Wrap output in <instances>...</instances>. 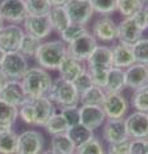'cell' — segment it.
Wrapping results in <instances>:
<instances>
[{
	"label": "cell",
	"mask_w": 148,
	"mask_h": 154,
	"mask_svg": "<svg viewBox=\"0 0 148 154\" xmlns=\"http://www.w3.org/2000/svg\"><path fill=\"white\" fill-rule=\"evenodd\" d=\"M72 154H76V152H75V153H72Z\"/></svg>",
	"instance_id": "obj_55"
},
{
	"label": "cell",
	"mask_w": 148,
	"mask_h": 154,
	"mask_svg": "<svg viewBox=\"0 0 148 154\" xmlns=\"http://www.w3.org/2000/svg\"><path fill=\"white\" fill-rule=\"evenodd\" d=\"M107 154H109V153H107Z\"/></svg>",
	"instance_id": "obj_56"
},
{
	"label": "cell",
	"mask_w": 148,
	"mask_h": 154,
	"mask_svg": "<svg viewBox=\"0 0 148 154\" xmlns=\"http://www.w3.org/2000/svg\"><path fill=\"white\" fill-rule=\"evenodd\" d=\"M85 32H88V28L85 26L81 25H75V23H71V25L63 30L59 33V40H62L66 45H68L70 42H72L74 40H76L77 37H80L81 35H84Z\"/></svg>",
	"instance_id": "obj_34"
},
{
	"label": "cell",
	"mask_w": 148,
	"mask_h": 154,
	"mask_svg": "<svg viewBox=\"0 0 148 154\" xmlns=\"http://www.w3.org/2000/svg\"><path fill=\"white\" fill-rule=\"evenodd\" d=\"M130 154H146L144 139H130Z\"/></svg>",
	"instance_id": "obj_44"
},
{
	"label": "cell",
	"mask_w": 148,
	"mask_h": 154,
	"mask_svg": "<svg viewBox=\"0 0 148 154\" xmlns=\"http://www.w3.org/2000/svg\"><path fill=\"white\" fill-rule=\"evenodd\" d=\"M112 67V50L106 45H98L87 60L88 71H108Z\"/></svg>",
	"instance_id": "obj_14"
},
{
	"label": "cell",
	"mask_w": 148,
	"mask_h": 154,
	"mask_svg": "<svg viewBox=\"0 0 148 154\" xmlns=\"http://www.w3.org/2000/svg\"><path fill=\"white\" fill-rule=\"evenodd\" d=\"M131 105L135 108V110L148 113V85L133 93Z\"/></svg>",
	"instance_id": "obj_36"
},
{
	"label": "cell",
	"mask_w": 148,
	"mask_h": 154,
	"mask_svg": "<svg viewBox=\"0 0 148 154\" xmlns=\"http://www.w3.org/2000/svg\"><path fill=\"white\" fill-rule=\"evenodd\" d=\"M131 48H133V54H134L135 58V63L148 66V38L142 37Z\"/></svg>",
	"instance_id": "obj_38"
},
{
	"label": "cell",
	"mask_w": 148,
	"mask_h": 154,
	"mask_svg": "<svg viewBox=\"0 0 148 154\" xmlns=\"http://www.w3.org/2000/svg\"><path fill=\"white\" fill-rule=\"evenodd\" d=\"M106 119V113L99 105H81L80 107V123L92 131L102 127Z\"/></svg>",
	"instance_id": "obj_17"
},
{
	"label": "cell",
	"mask_w": 148,
	"mask_h": 154,
	"mask_svg": "<svg viewBox=\"0 0 148 154\" xmlns=\"http://www.w3.org/2000/svg\"><path fill=\"white\" fill-rule=\"evenodd\" d=\"M102 108L107 119H121L128 113L129 103L121 93H106Z\"/></svg>",
	"instance_id": "obj_8"
},
{
	"label": "cell",
	"mask_w": 148,
	"mask_h": 154,
	"mask_svg": "<svg viewBox=\"0 0 148 154\" xmlns=\"http://www.w3.org/2000/svg\"><path fill=\"white\" fill-rule=\"evenodd\" d=\"M74 85H75V88H76V91L79 93V95L81 96L84 93H87V91L90 89V88H93V82H92V79H90V75H89V72L87 69V72L85 73H83L80 77H77L75 81H74Z\"/></svg>",
	"instance_id": "obj_41"
},
{
	"label": "cell",
	"mask_w": 148,
	"mask_h": 154,
	"mask_svg": "<svg viewBox=\"0 0 148 154\" xmlns=\"http://www.w3.org/2000/svg\"><path fill=\"white\" fill-rule=\"evenodd\" d=\"M50 150H53L55 154H72L76 152L75 144L71 141V139L67 136V134H58L53 135L50 139Z\"/></svg>",
	"instance_id": "obj_25"
},
{
	"label": "cell",
	"mask_w": 148,
	"mask_h": 154,
	"mask_svg": "<svg viewBox=\"0 0 148 154\" xmlns=\"http://www.w3.org/2000/svg\"><path fill=\"white\" fill-rule=\"evenodd\" d=\"M57 71L59 72L61 79L74 82L77 77L87 72V66H85V62H80L67 54V57L63 59V62L61 63L59 68Z\"/></svg>",
	"instance_id": "obj_20"
},
{
	"label": "cell",
	"mask_w": 148,
	"mask_h": 154,
	"mask_svg": "<svg viewBox=\"0 0 148 154\" xmlns=\"http://www.w3.org/2000/svg\"><path fill=\"white\" fill-rule=\"evenodd\" d=\"M28 16H48L53 8L49 0H25Z\"/></svg>",
	"instance_id": "obj_31"
},
{
	"label": "cell",
	"mask_w": 148,
	"mask_h": 154,
	"mask_svg": "<svg viewBox=\"0 0 148 154\" xmlns=\"http://www.w3.org/2000/svg\"><path fill=\"white\" fill-rule=\"evenodd\" d=\"M46 96L49 98L52 103L58 105L61 108L79 105V100H80V95L76 91L74 82L63 80L61 77L53 80L52 88Z\"/></svg>",
	"instance_id": "obj_3"
},
{
	"label": "cell",
	"mask_w": 148,
	"mask_h": 154,
	"mask_svg": "<svg viewBox=\"0 0 148 154\" xmlns=\"http://www.w3.org/2000/svg\"><path fill=\"white\" fill-rule=\"evenodd\" d=\"M104 96H106V91L101 88L93 86L80 96L79 103L81 105H99V107H102Z\"/></svg>",
	"instance_id": "obj_29"
},
{
	"label": "cell",
	"mask_w": 148,
	"mask_h": 154,
	"mask_svg": "<svg viewBox=\"0 0 148 154\" xmlns=\"http://www.w3.org/2000/svg\"><path fill=\"white\" fill-rule=\"evenodd\" d=\"M28 68H30V66H28L27 58H25L18 51L5 53L4 59L0 64V69L3 71V73L9 80L16 81H21L25 73L28 71Z\"/></svg>",
	"instance_id": "obj_4"
},
{
	"label": "cell",
	"mask_w": 148,
	"mask_h": 154,
	"mask_svg": "<svg viewBox=\"0 0 148 154\" xmlns=\"http://www.w3.org/2000/svg\"><path fill=\"white\" fill-rule=\"evenodd\" d=\"M8 81H9V79H8V77H7L3 73V71L0 69V91H2V90L4 89V86L7 85Z\"/></svg>",
	"instance_id": "obj_46"
},
{
	"label": "cell",
	"mask_w": 148,
	"mask_h": 154,
	"mask_svg": "<svg viewBox=\"0 0 148 154\" xmlns=\"http://www.w3.org/2000/svg\"><path fill=\"white\" fill-rule=\"evenodd\" d=\"M4 55H5V51H4L2 48H0V64H2V62L4 59Z\"/></svg>",
	"instance_id": "obj_49"
},
{
	"label": "cell",
	"mask_w": 148,
	"mask_h": 154,
	"mask_svg": "<svg viewBox=\"0 0 148 154\" xmlns=\"http://www.w3.org/2000/svg\"><path fill=\"white\" fill-rule=\"evenodd\" d=\"M18 118V108L0 99V123L14 125Z\"/></svg>",
	"instance_id": "obj_37"
},
{
	"label": "cell",
	"mask_w": 148,
	"mask_h": 154,
	"mask_svg": "<svg viewBox=\"0 0 148 154\" xmlns=\"http://www.w3.org/2000/svg\"><path fill=\"white\" fill-rule=\"evenodd\" d=\"M144 2H146V4H147V3H148V0H144Z\"/></svg>",
	"instance_id": "obj_54"
},
{
	"label": "cell",
	"mask_w": 148,
	"mask_h": 154,
	"mask_svg": "<svg viewBox=\"0 0 148 154\" xmlns=\"http://www.w3.org/2000/svg\"><path fill=\"white\" fill-rule=\"evenodd\" d=\"M65 8L67 11L71 23L75 25L87 26L94 14L89 0H70Z\"/></svg>",
	"instance_id": "obj_9"
},
{
	"label": "cell",
	"mask_w": 148,
	"mask_h": 154,
	"mask_svg": "<svg viewBox=\"0 0 148 154\" xmlns=\"http://www.w3.org/2000/svg\"><path fill=\"white\" fill-rule=\"evenodd\" d=\"M90 75V79H92V82L94 86L97 88L104 89L107 82V73L108 71H88Z\"/></svg>",
	"instance_id": "obj_43"
},
{
	"label": "cell",
	"mask_w": 148,
	"mask_h": 154,
	"mask_svg": "<svg viewBox=\"0 0 148 154\" xmlns=\"http://www.w3.org/2000/svg\"><path fill=\"white\" fill-rule=\"evenodd\" d=\"M48 16H49L53 31L58 32V35L71 25L70 17L65 7H53Z\"/></svg>",
	"instance_id": "obj_24"
},
{
	"label": "cell",
	"mask_w": 148,
	"mask_h": 154,
	"mask_svg": "<svg viewBox=\"0 0 148 154\" xmlns=\"http://www.w3.org/2000/svg\"><path fill=\"white\" fill-rule=\"evenodd\" d=\"M4 26H5V25H4V21H3V18L0 17V30H2V28H3Z\"/></svg>",
	"instance_id": "obj_52"
},
{
	"label": "cell",
	"mask_w": 148,
	"mask_h": 154,
	"mask_svg": "<svg viewBox=\"0 0 148 154\" xmlns=\"http://www.w3.org/2000/svg\"><path fill=\"white\" fill-rule=\"evenodd\" d=\"M92 33L97 41L115 42L117 40V23L109 17H101L94 22Z\"/></svg>",
	"instance_id": "obj_15"
},
{
	"label": "cell",
	"mask_w": 148,
	"mask_h": 154,
	"mask_svg": "<svg viewBox=\"0 0 148 154\" xmlns=\"http://www.w3.org/2000/svg\"><path fill=\"white\" fill-rule=\"evenodd\" d=\"M94 13L107 17L117 12V0H89Z\"/></svg>",
	"instance_id": "obj_33"
},
{
	"label": "cell",
	"mask_w": 148,
	"mask_h": 154,
	"mask_svg": "<svg viewBox=\"0 0 148 154\" xmlns=\"http://www.w3.org/2000/svg\"><path fill=\"white\" fill-rule=\"evenodd\" d=\"M146 17H147V26H148V5H146Z\"/></svg>",
	"instance_id": "obj_53"
},
{
	"label": "cell",
	"mask_w": 148,
	"mask_h": 154,
	"mask_svg": "<svg viewBox=\"0 0 148 154\" xmlns=\"http://www.w3.org/2000/svg\"><path fill=\"white\" fill-rule=\"evenodd\" d=\"M133 19H134V22L137 23V26L140 28V30L144 32L148 26H147V17H146V9H143V11H140L139 13H137L134 17H131Z\"/></svg>",
	"instance_id": "obj_45"
},
{
	"label": "cell",
	"mask_w": 148,
	"mask_h": 154,
	"mask_svg": "<svg viewBox=\"0 0 148 154\" xmlns=\"http://www.w3.org/2000/svg\"><path fill=\"white\" fill-rule=\"evenodd\" d=\"M146 5L144 0H117V12L124 18H130L143 11Z\"/></svg>",
	"instance_id": "obj_26"
},
{
	"label": "cell",
	"mask_w": 148,
	"mask_h": 154,
	"mask_svg": "<svg viewBox=\"0 0 148 154\" xmlns=\"http://www.w3.org/2000/svg\"><path fill=\"white\" fill-rule=\"evenodd\" d=\"M124 71H125L126 88L135 91L148 85V66L134 63Z\"/></svg>",
	"instance_id": "obj_18"
},
{
	"label": "cell",
	"mask_w": 148,
	"mask_h": 154,
	"mask_svg": "<svg viewBox=\"0 0 148 154\" xmlns=\"http://www.w3.org/2000/svg\"><path fill=\"white\" fill-rule=\"evenodd\" d=\"M143 37V31L137 26L134 19L124 18L121 22L117 23V40L121 44L133 46L137 41H139Z\"/></svg>",
	"instance_id": "obj_16"
},
{
	"label": "cell",
	"mask_w": 148,
	"mask_h": 154,
	"mask_svg": "<svg viewBox=\"0 0 148 154\" xmlns=\"http://www.w3.org/2000/svg\"><path fill=\"white\" fill-rule=\"evenodd\" d=\"M97 46V38L93 36L92 32L88 31L67 45V54L80 62H87Z\"/></svg>",
	"instance_id": "obj_5"
},
{
	"label": "cell",
	"mask_w": 148,
	"mask_h": 154,
	"mask_svg": "<svg viewBox=\"0 0 148 154\" xmlns=\"http://www.w3.org/2000/svg\"><path fill=\"white\" fill-rule=\"evenodd\" d=\"M13 125H8V123H0V135L5 134L8 131H12Z\"/></svg>",
	"instance_id": "obj_47"
},
{
	"label": "cell",
	"mask_w": 148,
	"mask_h": 154,
	"mask_svg": "<svg viewBox=\"0 0 148 154\" xmlns=\"http://www.w3.org/2000/svg\"><path fill=\"white\" fill-rule=\"evenodd\" d=\"M35 112V126H43L48 122L52 116L55 113L54 104L50 102L48 96L37 98L34 100H30Z\"/></svg>",
	"instance_id": "obj_21"
},
{
	"label": "cell",
	"mask_w": 148,
	"mask_h": 154,
	"mask_svg": "<svg viewBox=\"0 0 148 154\" xmlns=\"http://www.w3.org/2000/svg\"><path fill=\"white\" fill-rule=\"evenodd\" d=\"M52 3V5L53 7H66V4H67L70 0H49Z\"/></svg>",
	"instance_id": "obj_48"
},
{
	"label": "cell",
	"mask_w": 148,
	"mask_h": 154,
	"mask_svg": "<svg viewBox=\"0 0 148 154\" xmlns=\"http://www.w3.org/2000/svg\"><path fill=\"white\" fill-rule=\"evenodd\" d=\"M67 57V45L62 40H50L41 42L35 55V60L39 67L46 71H55Z\"/></svg>",
	"instance_id": "obj_2"
},
{
	"label": "cell",
	"mask_w": 148,
	"mask_h": 154,
	"mask_svg": "<svg viewBox=\"0 0 148 154\" xmlns=\"http://www.w3.org/2000/svg\"><path fill=\"white\" fill-rule=\"evenodd\" d=\"M44 136L37 130H26L18 135L16 154H41L44 152Z\"/></svg>",
	"instance_id": "obj_6"
},
{
	"label": "cell",
	"mask_w": 148,
	"mask_h": 154,
	"mask_svg": "<svg viewBox=\"0 0 148 154\" xmlns=\"http://www.w3.org/2000/svg\"><path fill=\"white\" fill-rule=\"evenodd\" d=\"M44 128L46 130L48 134H50L53 136V135L65 134L68 130V125L61 113H54L44 125Z\"/></svg>",
	"instance_id": "obj_30"
},
{
	"label": "cell",
	"mask_w": 148,
	"mask_h": 154,
	"mask_svg": "<svg viewBox=\"0 0 148 154\" xmlns=\"http://www.w3.org/2000/svg\"><path fill=\"white\" fill-rule=\"evenodd\" d=\"M109 154H130V139L108 145Z\"/></svg>",
	"instance_id": "obj_42"
},
{
	"label": "cell",
	"mask_w": 148,
	"mask_h": 154,
	"mask_svg": "<svg viewBox=\"0 0 148 154\" xmlns=\"http://www.w3.org/2000/svg\"><path fill=\"white\" fill-rule=\"evenodd\" d=\"M66 134H67V136L71 139V141L75 144L76 148L80 146L81 144L87 143L88 140H90V139L94 136L92 130H89L88 127H85L84 125H81V123L68 127Z\"/></svg>",
	"instance_id": "obj_27"
},
{
	"label": "cell",
	"mask_w": 148,
	"mask_h": 154,
	"mask_svg": "<svg viewBox=\"0 0 148 154\" xmlns=\"http://www.w3.org/2000/svg\"><path fill=\"white\" fill-rule=\"evenodd\" d=\"M28 16L25 0H2L0 17L9 25H20Z\"/></svg>",
	"instance_id": "obj_7"
},
{
	"label": "cell",
	"mask_w": 148,
	"mask_h": 154,
	"mask_svg": "<svg viewBox=\"0 0 148 154\" xmlns=\"http://www.w3.org/2000/svg\"><path fill=\"white\" fill-rule=\"evenodd\" d=\"M112 62H113V67L116 68H121V69H126L128 67H130L135 63V58L133 54V48L117 42L115 44L112 48Z\"/></svg>",
	"instance_id": "obj_22"
},
{
	"label": "cell",
	"mask_w": 148,
	"mask_h": 154,
	"mask_svg": "<svg viewBox=\"0 0 148 154\" xmlns=\"http://www.w3.org/2000/svg\"><path fill=\"white\" fill-rule=\"evenodd\" d=\"M76 154H106L102 141L93 136L87 143L76 148Z\"/></svg>",
	"instance_id": "obj_35"
},
{
	"label": "cell",
	"mask_w": 148,
	"mask_h": 154,
	"mask_svg": "<svg viewBox=\"0 0 148 154\" xmlns=\"http://www.w3.org/2000/svg\"><path fill=\"white\" fill-rule=\"evenodd\" d=\"M147 114H148V113H147Z\"/></svg>",
	"instance_id": "obj_57"
},
{
	"label": "cell",
	"mask_w": 148,
	"mask_h": 154,
	"mask_svg": "<svg viewBox=\"0 0 148 154\" xmlns=\"http://www.w3.org/2000/svg\"><path fill=\"white\" fill-rule=\"evenodd\" d=\"M59 113L63 116V118L66 119L68 127L75 126V125L80 123V107H79V105H72V107L61 108Z\"/></svg>",
	"instance_id": "obj_39"
},
{
	"label": "cell",
	"mask_w": 148,
	"mask_h": 154,
	"mask_svg": "<svg viewBox=\"0 0 148 154\" xmlns=\"http://www.w3.org/2000/svg\"><path fill=\"white\" fill-rule=\"evenodd\" d=\"M25 35V30L20 25H7L0 30V48L5 51H18Z\"/></svg>",
	"instance_id": "obj_12"
},
{
	"label": "cell",
	"mask_w": 148,
	"mask_h": 154,
	"mask_svg": "<svg viewBox=\"0 0 148 154\" xmlns=\"http://www.w3.org/2000/svg\"><path fill=\"white\" fill-rule=\"evenodd\" d=\"M103 139L109 144L128 140V131L125 126V119H106L103 125Z\"/></svg>",
	"instance_id": "obj_19"
},
{
	"label": "cell",
	"mask_w": 148,
	"mask_h": 154,
	"mask_svg": "<svg viewBox=\"0 0 148 154\" xmlns=\"http://www.w3.org/2000/svg\"><path fill=\"white\" fill-rule=\"evenodd\" d=\"M17 140L18 134H16L13 130L0 135V154H16Z\"/></svg>",
	"instance_id": "obj_32"
},
{
	"label": "cell",
	"mask_w": 148,
	"mask_h": 154,
	"mask_svg": "<svg viewBox=\"0 0 148 154\" xmlns=\"http://www.w3.org/2000/svg\"><path fill=\"white\" fill-rule=\"evenodd\" d=\"M25 93L30 100L46 96L53 84L50 73L41 67H30L21 80Z\"/></svg>",
	"instance_id": "obj_1"
},
{
	"label": "cell",
	"mask_w": 148,
	"mask_h": 154,
	"mask_svg": "<svg viewBox=\"0 0 148 154\" xmlns=\"http://www.w3.org/2000/svg\"><path fill=\"white\" fill-rule=\"evenodd\" d=\"M23 30L28 35L44 40L53 32V27L49 16H27L23 21Z\"/></svg>",
	"instance_id": "obj_10"
},
{
	"label": "cell",
	"mask_w": 148,
	"mask_h": 154,
	"mask_svg": "<svg viewBox=\"0 0 148 154\" xmlns=\"http://www.w3.org/2000/svg\"><path fill=\"white\" fill-rule=\"evenodd\" d=\"M41 154H55V153H54L53 150H50V149H46V150H44Z\"/></svg>",
	"instance_id": "obj_50"
},
{
	"label": "cell",
	"mask_w": 148,
	"mask_h": 154,
	"mask_svg": "<svg viewBox=\"0 0 148 154\" xmlns=\"http://www.w3.org/2000/svg\"><path fill=\"white\" fill-rule=\"evenodd\" d=\"M124 89H126L125 71L116 67L109 68L107 73V82L103 90L106 93H121Z\"/></svg>",
	"instance_id": "obj_23"
},
{
	"label": "cell",
	"mask_w": 148,
	"mask_h": 154,
	"mask_svg": "<svg viewBox=\"0 0 148 154\" xmlns=\"http://www.w3.org/2000/svg\"><path fill=\"white\" fill-rule=\"evenodd\" d=\"M18 116L25 123L30 125V126H35V112L30 100L18 108Z\"/></svg>",
	"instance_id": "obj_40"
},
{
	"label": "cell",
	"mask_w": 148,
	"mask_h": 154,
	"mask_svg": "<svg viewBox=\"0 0 148 154\" xmlns=\"http://www.w3.org/2000/svg\"><path fill=\"white\" fill-rule=\"evenodd\" d=\"M0 99L9 103L16 108L22 107L23 104H26L30 100L25 93L22 82L21 81H16V80L8 81L7 85L4 86V89L0 91Z\"/></svg>",
	"instance_id": "obj_13"
},
{
	"label": "cell",
	"mask_w": 148,
	"mask_h": 154,
	"mask_svg": "<svg viewBox=\"0 0 148 154\" xmlns=\"http://www.w3.org/2000/svg\"><path fill=\"white\" fill-rule=\"evenodd\" d=\"M40 45H41V40L25 32V35L22 37V41L20 44V48H18V53L22 54L25 58H27V59L28 58H35Z\"/></svg>",
	"instance_id": "obj_28"
},
{
	"label": "cell",
	"mask_w": 148,
	"mask_h": 154,
	"mask_svg": "<svg viewBox=\"0 0 148 154\" xmlns=\"http://www.w3.org/2000/svg\"><path fill=\"white\" fill-rule=\"evenodd\" d=\"M125 119V126L129 139H147L148 137V114L135 110Z\"/></svg>",
	"instance_id": "obj_11"
},
{
	"label": "cell",
	"mask_w": 148,
	"mask_h": 154,
	"mask_svg": "<svg viewBox=\"0 0 148 154\" xmlns=\"http://www.w3.org/2000/svg\"><path fill=\"white\" fill-rule=\"evenodd\" d=\"M144 141H146V154H148V137L144 139Z\"/></svg>",
	"instance_id": "obj_51"
}]
</instances>
